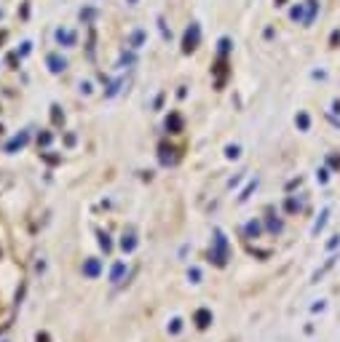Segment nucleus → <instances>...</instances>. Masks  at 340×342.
<instances>
[{
	"mask_svg": "<svg viewBox=\"0 0 340 342\" xmlns=\"http://www.w3.org/2000/svg\"><path fill=\"white\" fill-rule=\"evenodd\" d=\"M198 35H201V30H198V24H191L185 32V51H193L195 45H198Z\"/></svg>",
	"mask_w": 340,
	"mask_h": 342,
	"instance_id": "obj_1",
	"label": "nucleus"
},
{
	"mask_svg": "<svg viewBox=\"0 0 340 342\" xmlns=\"http://www.w3.org/2000/svg\"><path fill=\"white\" fill-rule=\"evenodd\" d=\"M56 41H59V43H73L75 41V35H73V32H70V30H59V32H56Z\"/></svg>",
	"mask_w": 340,
	"mask_h": 342,
	"instance_id": "obj_2",
	"label": "nucleus"
},
{
	"mask_svg": "<svg viewBox=\"0 0 340 342\" xmlns=\"http://www.w3.org/2000/svg\"><path fill=\"white\" fill-rule=\"evenodd\" d=\"M49 64H51V70H64V59H59V56H49Z\"/></svg>",
	"mask_w": 340,
	"mask_h": 342,
	"instance_id": "obj_3",
	"label": "nucleus"
},
{
	"mask_svg": "<svg viewBox=\"0 0 340 342\" xmlns=\"http://www.w3.org/2000/svg\"><path fill=\"white\" fill-rule=\"evenodd\" d=\"M292 19H303V11H300V5H297V8H292Z\"/></svg>",
	"mask_w": 340,
	"mask_h": 342,
	"instance_id": "obj_4",
	"label": "nucleus"
},
{
	"mask_svg": "<svg viewBox=\"0 0 340 342\" xmlns=\"http://www.w3.org/2000/svg\"><path fill=\"white\" fill-rule=\"evenodd\" d=\"M129 3H137V0H129Z\"/></svg>",
	"mask_w": 340,
	"mask_h": 342,
	"instance_id": "obj_5",
	"label": "nucleus"
}]
</instances>
